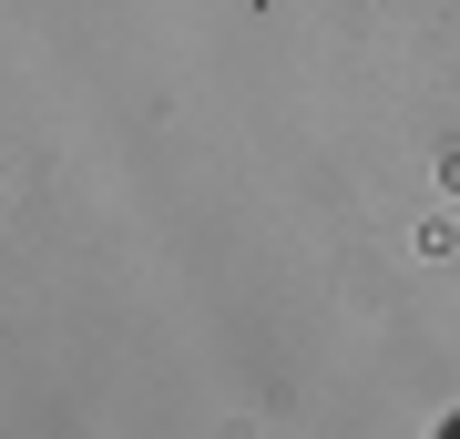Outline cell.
I'll list each match as a JSON object with an SVG mask.
<instances>
[{"label": "cell", "instance_id": "6da1fadb", "mask_svg": "<svg viewBox=\"0 0 460 439\" xmlns=\"http://www.w3.org/2000/svg\"><path fill=\"white\" fill-rule=\"evenodd\" d=\"M450 439H460V419H450Z\"/></svg>", "mask_w": 460, "mask_h": 439}]
</instances>
